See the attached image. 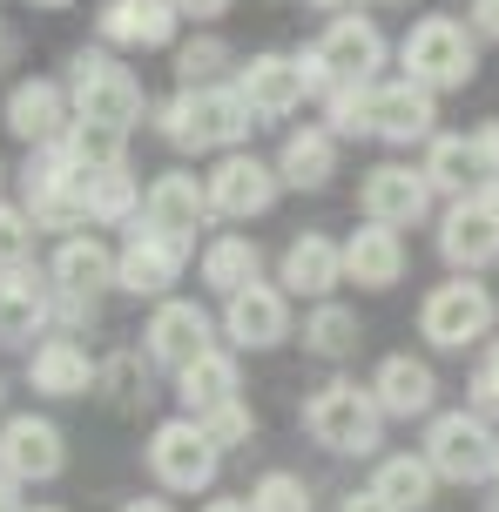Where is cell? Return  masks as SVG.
<instances>
[{
  "instance_id": "6da1fadb",
  "label": "cell",
  "mask_w": 499,
  "mask_h": 512,
  "mask_svg": "<svg viewBox=\"0 0 499 512\" xmlns=\"http://www.w3.org/2000/svg\"><path fill=\"white\" fill-rule=\"evenodd\" d=\"M156 128H162V142L183 149V155H230V149L250 142L257 115L243 108V95L230 81H210V88H176L162 102Z\"/></svg>"
},
{
  "instance_id": "7a4b0ae2",
  "label": "cell",
  "mask_w": 499,
  "mask_h": 512,
  "mask_svg": "<svg viewBox=\"0 0 499 512\" xmlns=\"http://www.w3.org/2000/svg\"><path fill=\"white\" fill-rule=\"evenodd\" d=\"M61 88H68L75 122L108 128V135H129V128L142 122V108H149L135 68H122L108 48H75V54H68V81H61Z\"/></svg>"
},
{
  "instance_id": "3957f363",
  "label": "cell",
  "mask_w": 499,
  "mask_h": 512,
  "mask_svg": "<svg viewBox=\"0 0 499 512\" xmlns=\"http://www.w3.org/2000/svg\"><path fill=\"white\" fill-rule=\"evenodd\" d=\"M304 432H311L324 452H338V459H371V452H378V432H385V411H378V398H371V384L331 378V384L311 391Z\"/></svg>"
},
{
  "instance_id": "277c9868",
  "label": "cell",
  "mask_w": 499,
  "mask_h": 512,
  "mask_svg": "<svg viewBox=\"0 0 499 512\" xmlns=\"http://www.w3.org/2000/svg\"><path fill=\"white\" fill-rule=\"evenodd\" d=\"M398 61H405V81H419L425 95H452L479 75V41L466 21L452 14H425L405 41H398Z\"/></svg>"
},
{
  "instance_id": "5b68a950",
  "label": "cell",
  "mask_w": 499,
  "mask_h": 512,
  "mask_svg": "<svg viewBox=\"0 0 499 512\" xmlns=\"http://www.w3.org/2000/svg\"><path fill=\"white\" fill-rule=\"evenodd\" d=\"M419 452H425L439 486H486L499 465V432L479 411H432Z\"/></svg>"
},
{
  "instance_id": "8992f818",
  "label": "cell",
  "mask_w": 499,
  "mask_h": 512,
  "mask_svg": "<svg viewBox=\"0 0 499 512\" xmlns=\"http://www.w3.org/2000/svg\"><path fill=\"white\" fill-rule=\"evenodd\" d=\"M142 459H149V479L162 492H210L216 472H223V452L210 445V432L196 425V418H162L149 445H142Z\"/></svg>"
},
{
  "instance_id": "52a82bcc",
  "label": "cell",
  "mask_w": 499,
  "mask_h": 512,
  "mask_svg": "<svg viewBox=\"0 0 499 512\" xmlns=\"http://www.w3.org/2000/svg\"><path fill=\"white\" fill-rule=\"evenodd\" d=\"M493 290L473 277H452L439 283V290H425V304H419V337L432 344V351H466V344H486L493 337Z\"/></svg>"
},
{
  "instance_id": "ba28073f",
  "label": "cell",
  "mask_w": 499,
  "mask_h": 512,
  "mask_svg": "<svg viewBox=\"0 0 499 512\" xmlns=\"http://www.w3.org/2000/svg\"><path fill=\"white\" fill-rule=\"evenodd\" d=\"M0 472L14 486H48L68 472V438L54 418H34V411H7L0 418Z\"/></svg>"
},
{
  "instance_id": "9c48e42d",
  "label": "cell",
  "mask_w": 499,
  "mask_h": 512,
  "mask_svg": "<svg viewBox=\"0 0 499 512\" xmlns=\"http://www.w3.org/2000/svg\"><path fill=\"white\" fill-rule=\"evenodd\" d=\"M203 189H210V209L223 216V223H250V216H263V209L277 203V162H263V155L250 149H230L216 155V169L203 176Z\"/></svg>"
},
{
  "instance_id": "30bf717a",
  "label": "cell",
  "mask_w": 499,
  "mask_h": 512,
  "mask_svg": "<svg viewBox=\"0 0 499 512\" xmlns=\"http://www.w3.org/2000/svg\"><path fill=\"white\" fill-rule=\"evenodd\" d=\"M142 351H149V364H162V371L176 378L183 364H196L203 351H216V317L203 304H189V297H162V304L149 310Z\"/></svg>"
},
{
  "instance_id": "8fae6325",
  "label": "cell",
  "mask_w": 499,
  "mask_h": 512,
  "mask_svg": "<svg viewBox=\"0 0 499 512\" xmlns=\"http://www.w3.org/2000/svg\"><path fill=\"white\" fill-rule=\"evenodd\" d=\"M183 263H189V243H176V236L162 230H142L135 223L129 243L115 250V290H129V297H169L176 283H183Z\"/></svg>"
},
{
  "instance_id": "7c38bea8",
  "label": "cell",
  "mask_w": 499,
  "mask_h": 512,
  "mask_svg": "<svg viewBox=\"0 0 499 512\" xmlns=\"http://www.w3.org/2000/svg\"><path fill=\"white\" fill-rule=\"evenodd\" d=\"M358 209H365V223L412 230V223L432 216V182H425V169H412V162H378V169H365V182H358Z\"/></svg>"
},
{
  "instance_id": "4fadbf2b",
  "label": "cell",
  "mask_w": 499,
  "mask_h": 512,
  "mask_svg": "<svg viewBox=\"0 0 499 512\" xmlns=\"http://www.w3.org/2000/svg\"><path fill=\"white\" fill-rule=\"evenodd\" d=\"M439 256H446L459 277H479V270L499 263V209L479 189L459 196V203H446V216H439Z\"/></svg>"
},
{
  "instance_id": "5bb4252c",
  "label": "cell",
  "mask_w": 499,
  "mask_h": 512,
  "mask_svg": "<svg viewBox=\"0 0 499 512\" xmlns=\"http://www.w3.org/2000/svg\"><path fill=\"white\" fill-rule=\"evenodd\" d=\"M210 189L203 176H189V169H169L142 189V230H162L176 236V243H196V230H210Z\"/></svg>"
},
{
  "instance_id": "9a60e30c",
  "label": "cell",
  "mask_w": 499,
  "mask_h": 512,
  "mask_svg": "<svg viewBox=\"0 0 499 512\" xmlns=\"http://www.w3.org/2000/svg\"><path fill=\"white\" fill-rule=\"evenodd\" d=\"M48 317H54L48 270H34V256H27V263H7V270H0V351L34 344V337L48 331Z\"/></svg>"
},
{
  "instance_id": "2e32d148",
  "label": "cell",
  "mask_w": 499,
  "mask_h": 512,
  "mask_svg": "<svg viewBox=\"0 0 499 512\" xmlns=\"http://www.w3.org/2000/svg\"><path fill=\"white\" fill-rule=\"evenodd\" d=\"M0 122H7V135H21L27 149H48V142H61V135H68L75 108H68V88H61V81L27 75V81H14V88H7Z\"/></svg>"
},
{
  "instance_id": "e0dca14e",
  "label": "cell",
  "mask_w": 499,
  "mask_h": 512,
  "mask_svg": "<svg viewBox=\"0 0 499 512\" xmlns=\"http://www.w3.org/2000/svg\"><path fill=\"white\" fill-rule=\"evenodd\" d=\"M223 337L230 351H277L290 337V297L277 283H250L237 297H223Z\"/></svg>"
},
{
  "instance_id": "ac0fdd59",
  "label": "cell",
  "mask_w": 499,
  "mask_h": 512,
  "mask_svg": "<svg viewBox=\"0 0 499 512\" xmlns=\"http://www.w3.org/2000/svg\"><path fill=\"white\" fill-rule=\"evenodd\" d=\"M317 61H324V75L331 81H371L385 68V34L371 14H331V27L317 34Z\"/></svg>"
},
{
  "instance_id": "d6986e66",
  "label": "cell",
  "mask_w": 499,
  "mask_h": 512,
  "mask_svg": "<svg viewBox=\"0 0 499 512\" xmlns=\"http://www.w3.org/2000/svg\"><path fill=\"white\" fill-rule=\"evenodd\" d=\"M432 122H439V95H425L419 81H378L371 88V135L392 142V149H412V142H432Z\"/></svg>"
},
{
  "instance_id": "ffe728a7",
  "label": "cell",
  "mask_w": 499,
  "mask_h": 512,
  "mask_svg": "<svg viewBox=\"0 0 499 512\" xmlns=\"http://www.w3.org/2000/svg\"><path fill=\"white\" fill-rule=\"evenodd\" d=\"M243 95V108L257 115V122H284L304 108V75H297V54H250L230 81Z\"/></svg>"
},
{
  "instance_id": "44dd1931",
  "label": "cell",
  "mask_w": 499,
  "mask_h": 512,
  "mask_svg": "<svg viewBox=\"0 0 499 512\" xmlns=\"http://www.w3.org/2000/svg\"><path fill=\"white\" fill-rule=\"evenodd\" d=\"M277 283H284V297H311V304H324V297L344 283V243H331L324 230L290 236L284 263H277Z\"/></svg>"
},
{
  "instance_id": "7402d4cb",
  "label": "cell",
  "mask_w": 499,
  "mask_h": 512,
  "mask_svg": "<svg viewBox=\"0 0 499 512\" xmlns=\"http://www.w3.org/2000/svg\"><path fill=\"white\" fill-rule=\"evenodd\" d=\"M371 398H378L385 418H432V405H439V371L425 358H412V351H392V358L371 371Z\"/></svg>"
},
{
  "instance_id": "603a6c76",
  "label": "cell",
  "mask_w": 499,
  "mask_h": 512,
  "mask_svg": "<svg viewBox=\"0 0 499 512\" xmlns=\"http://www.w3.org/2000/svg\"><path fill=\"white\" fill-rule=\"evenodd\" d=\"M176 27H183L176 0H108L95 14V34L108 48H169Z\"/></svg>"
},
{
  "instance_id": "cb8c5ba5",
  "label": "cell",
  "mask_w": 499,
  "mask_h": 512,
  "mask_svg": "<svg viewBox=\"0 0 499 512\" xmlns=\"http://www.w3.org/2000/svg\"><path fill=\"white\" fill-rule=\"evenodd\" d=\"M102 378V364L81 351L75 337H41L34 351H27V384L41 391V398H88Z\"/></svg>"
},
{
  "instance_id": "d4e9b609",
  "label": "cell",
  "mask_w": 499,
  "mask_h": 512,
  "mask_svg": "<svg viewBox=\"0 0 499 512\" xmlns=\"http://www.w3.org/2000/svg\"><path fill=\"white\" fill-rule=\"evenodd\" d=\"M405 277V236L385 230V223H365V230L344 236V283L358 290H392Z\"/></svg>"
},
{
  "instance_id": "484cf974",
  "label": "cell",
  "mask_w": 499,
  "mask_h": 512,
  "mask_svg": "<svg viewBox=\"0 0 499 512\" xmlns=\"http://www.w3.org/2000/svg\"><path fill=\"white\" fill-rule=\"evenodd\" d=\"M196 277H203V290H216V297H237V290L263 283V243L243 236V230L210 236L203 256H196Z\"/></svg>"
},
{
  "instance_id": "4316f807",
  "label": "cell",
  "mask_w": 499,
  "mask_h": 512,
  "mask_svg": "<svg viewBox=\"0 0 499 512\" xmlns=\"http://www.w3.org/2000/svg\"><path fill=\"white\" fill-rule=\"evenodd\" d=\"M48 283L54 290H68V297H102L115 290V250H108L102 236H61V250L48 263Z\"/></svg>"
},
{
  "instance_id": "83f0119b",
  "label": "cell",
  "mask_w": 499,
  "mask_h": 512,
  "mask_svg": "<svg viewBox=\"0 0 499 512\" xmlns=\"http://www.w3.org/2000/svg\"><path fill=\"white\" fill-rule=\"evenodd\" d=\"M338 176V135L331 128H290L277 149V182L284 189H324Z\"/></svg>"
},
{
  "instance_id": "f1b7e54d",
  "label": "cell",
  "mask_w": 499,
  "mask_h": 512,
  "mask_svg": "<svg viewBox=\"0 0 499 512\" xmlns=\"http://www.w3.org/2000/svg\"><path fill=\"white\" fill-rule=\"evenodd\" d=\"M81 209L88 223H135L142 216V182L129 162H95L81 169Z\"/></svg>"
},
{
  "instance_id": "f546056e",
  "label": "cell",
  "mask_w": 499,
  "mask_h": 512,
  "mask_svg": "<svg viewBox=\"0 0 499 512\" xmlns=\"http://www.w3.org/2000/svg\"><path fill=\"white\" fill-rule=\"evenodd\" d=\"M243 384H237V351H203L196 364L176 371V398H183V418H203V411L230 405Z\"/></svg>"
},
{
  "instance_id": "4dcf8cb0",
  "label": "cell",
  "mask_w": 499,
  "mask_h": 512,
  "mask_svg": "<svg viewBox=\"0 0 499 512\" xmlns=\"http://www.w3.org/2000/svg\"><path fill=\"white\" fill-rule=\"evenodd\" d=\"M371 492L392 512H425L432 492H439V479H432L425 452H392V459H378V472H371Z\"/></svg>"
},
{
  "instance_id": "1f68e13d",
  "label": "cell",
  "mask_w": 499,
  "mask_h": 512,
  "mask_svg": "<svg viewBox=\"0 0 499 512\" xmlns=\"http://www.w3.org/2000/svg\"><path fill=\"white\" fill-rule=\"evenodd\" d=\"M419 169H425V182H432V196H452V203L479 189V162H473V142H466V135H432Z\"/></svg>"
},
{
  "instance_id": "d6a6232c",
  "label": "cell",
  "mask_w": 499,
  "mask_h": 512,
  "mask_svg": "<svg viewBox=\"0 0 499 512\" xmlns=\"http://www.w3.org/2000/svg\"><path fill=\"white\" fill-rule=\"evenodd\" d=\"M358 344H365V324H358V310H351V304H331V297L311 304V317H304V351H311V358L338 364V358H351Z\"/></svg>"
},
{
  "instance_id": "836d02e7",
  "label": "cell",
  "mask_w": 499,
  "mask_h": 512,
  "mask_svg": "<svg viewBox=\"0 0 499 512\" xmlns=\"http://www.w3.org/2000/svg\"><path fill=\"white\" fill-rule=\"evenodd\" d=\"M324 128H331V135H371V81H338V88H331V95H324Z\"/></svg>"
},
{
  "instance_id": "e575fe53",
  "label": "cell",
  "mask_w": 499,
  "mask_h": 512,
  "mask_svg": "<svg viewBox=\"0 0 499 512\" xmlns=\"http://www.w3.org/2000/svg\"><path fill=\"white\" fill-rule=\"evenodd\" d=\"M223 68H230L223 34H196V41H183V48H176V81H183V88H210Z\"/></svg>"
},
{
  "instance_id": "d590c367",
  "label": "cell",
  "mask_w": 499,
  "mask_h": 512,
  "mask_svg": "<svg viewBox=\"0 0 499 512\" xmlns=\"http://www.w3.org/2000/svg\"><path fill=\"white\" fill-rule=\"evenodd\" d=\"M243 499H250V512H311V486L297 472H263Z\"/></svg>"
},
{
  "instance_id": "8d00e7d4",
  "label": "cell",
  "mask_w": 499,
  "mask_h": 512,
  "mask_svg": "<svg viewBox=\"0 0 499 512\" xmlns=\"http://www.w3.org/2000/svg\"><path fill=\"white\" fill-rule=\"evenodd\" d=\"M196 425H203V432H210V445H216V452H230V445H250V438H257V411L243 405V398H230V405L203 411V418H196Z\"/></svg>"
},
{
  "instance_id": "74e56055",
  "label": "cell",
  "mask_w": 499,
  "mask_h": 512,
  "mask_svg": "<svg viewBox=\"0 0 499 512\" xmlns=\"http://www.w3.org/2000/svg\"><path fill=\"white\" fill-rule=\"evenodd\" d=\"M108 384V398H115V411H135L142 398H149V378H142V364H135V351H122V358H108L102 364V378Z\"/></svg>"
},
{
  "instance_id": "f35d334b",
  "label": "cell",
  "mask_w": 499,
  "mask_h": 512,
  "mask_svg": "<svg viewBox=\"0 0 499 512\" xmlns=\"http://www.w3.org/2000/svg\"><path fill=\"white\" fill-rule=\"evenodd\" d=\"M34 216H27L21 203H0V270H7V263H27V256H34Z\"/></svg>"
},
{
  "instance_id": "ab89813d",
  "label": "cell",
  "mask_w": 499,
  "mask_h": 512,
  "mask_svg": "<svg viewBox=\"0 0 499 512\" xmlns=\"http://www.w3.org/2000/svg\"><path fill=\"white\" fill-rule=\"evenodd\" d=\"M466 411H479L486 425L499 418V337H486V358H479L473 384H466Z\"/></svg>"
},
{
  "instance_id": "60d3db41",
  "label": "cell",
  "mask_w": 499,
  "mask_h": 512,
  "mask_svg": "<svg viewBox=\"0 0 499 512\" xmlns=\"http://www.w3.org/2000/svg\"><path fill=\"white\" fill-rule=\"evenodd\" d=\"M466 142H473V162H479V182H493L499 176V122H479L473 135H466Z\"/></svg>"
},
{
  "instance_id": "b9f144b4",
  "label": "cell",
  "mask_w": 499,
  "mask_h": 512,
  "mask_svg": "<svg viewBox=\"0 0 499 512\" xmlns=\"http://www.w3.org/2000/svg\"><path fill=\"white\" fill-rule=\"evenodd\" d=\"M473 41H499V0H473Z\"/></svg>"
},
{
  "instance_id": "7bdbcfd3",
  "label": "cell",
  "mask_w": 499,
  "mask_h": 512,
  "mask_svg": "<svg viewBox=\"0 0 499 512\" xmlns=\"http://www.w3.org/2000/svg\"><path fill=\"white\" fill-rule=\"evenodd\" d=\"M176 14H183V21H223L230 0H176Z\"/></svg>"
},
{
  "instance_id": "ee69618b",
  "label": "cell",
  "mask_w": 499,
  "mask_h": 512,
  "mask_svg": "<svg viewBox=\"0 0 499 512\" xmlns=\"http://www.w3.org/2000/svg\"><path fill=\"white\" fill-rule=\"evenodd\" d=\"M338 512H392V506H385V499H378V492H344V499H338Z\"/></svg>"
},
{
  "instance_id": "f6af8a7d",
  "label": "cell",
  "mask_w": 499,
  "mask_h": 512,
  "mask_svg": "<svg viewBox=\"0 0 499 512\" xmlns=\"http://www.w3.org/2000/svg\"><path fill=\"white\" fill-rule=\"evenodd\" d=\"M27 486H14V479H7V472H0V512H27V499H21Z\"/></svg>"
},
{
  "instance_id": "bcb514c9",
  "label": "cell",
  "mask_w": 499,
  "mask_h": 512,
  "mask_svg": "<svg viewBox=\"0 0 499 512\" xmlns=\"http://www.w3.org/2000/svg\"><path fill=\"white\" fill-rule=\"evenodd\" d=\"M14 54H21V41H14V27L0 21V68H14Z\"/></svg>"
},
{
  "instance_id": "7dc6e473",
  "label": "cell",
  "mask_w": 499,
  "mask_h": 512,
  "mask_svg": "<svg viewBox=\"0 0 499 512\" xmlns=\"http://www.w3.org/2000/svg\"><path fill=\"white\" fill-rule=\"evenodd\" d=\"M122 512H176V506H169V499H129Z\"/></svg>"
},
{
  "instance_id": "c3c4849f",
  "label": "cell",
  "mask_w": 499,
  "mask_h": 512,
  "mask_svg": "<svg viewBox=\"0 0 499 512\" xmlns=\"http://www.w3.org/2000/svg\"><path fill=\"white\" fill-rule=\"evenodd\" d=\"M203 512H250V499H210Z\"/></svg>"
},
{
  "instance_id": "681fc988",
  "label": "cell",
  "mask_w": 499,
  "mask_h": 512,
  "mask_svg": "<svg viewBox=\"0 0 499 512\" xmlns=\"http://www.w3.org/2000/svg\"><path fill=\"white\" fill-rule=\"evenodd\" d=\"M479 196H486V203L499 209V176H493V182H479Z\"/></svg>"
},
{
  "instance_id": "f907efd6",
  "label": "cell",
  "mask_w": 499,
  "mask_h": 512,
  "mask_svg": "<svg viewBox=\"0 0 499 512\" xmlns=\"http://www.w3.org/2000/svg\"><path fill=\"white\" fill-rule=\"evenodd\" d=\"M27 7H48V14H54V7H75V0H27Z\"/></svg>"
},
{
  "instance_id": "816d5d0a",
  "label": "cell",
  "mask_w": 499,
  "mask_h": 512,
  "mask_svg": "<svg viewBox=\"0 0 499 512\" xmlns=\"http://www.w3.org/2000/svg\"><path fill=\"white\" fill-rule=\"evenodd\" d=\"M7 391H14V384H7V378H0V411H7Z\"/></svg>"
},
{
  "instance_id": "f5cc1de1",
  "label": "cell",
  "mask_w": 499,
  "mask_h": 512,
  "mask_svg": "<svg viewBox=\"0 0 499 512\" xmlns=\"http://www.w3.org/2000/svg\"><path fill=\"white\" fill-rule=\"evenodd\" d=\"M0 189H7V162H0Z\"/></svg>"
},
{
  "instance_id": "db71d44e",
  "label": "cell",
  "mask_w": 499,
  "mask_h": 512,
  "mask_svg": "<svg viewBox=\"0 0 499 512\" xmlns=\"http://www.w3.org/2000/svg\"><path fill=\"white\" fill-rule=\"evenodd\" d=\"M34 512H61V506H34Z\"/></svg>"
},
{
  "instance_id": "11a10c76",
  "label": "cell",
  "mask_w": 499,
  "mask_h": 512,
  "mask_svg": "<svg viewBox=\"0 0 499 512\" xmlns=\"http://www.w3.org/2000/svg\"><path fill=\"white\" fill-rule=\"evenodd\" d=\"M378 7H398V0H378Z\"/></svg>"
},
{
  "instance_id": "9f6ffc18",
  "label": "cell",
  "mask_w": 499,
  "mask_h": 512,
  "mask_svg": "<svg viewBox=\"0 0 499 512\" xmlns=\"http://www.w3.org/2000/svg\"><path fill=\"white\" fill-rule=\"evenodd\" d=\"M493 479H499V465H493Z\"/></svg>"
}]
</instances>
